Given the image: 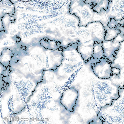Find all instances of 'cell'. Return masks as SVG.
Masks as SVG:
<instances>
[{
  "label": "cell",
  "mask_w": 124,
  "mask_h": 124,
  "mask_svg": "<svg viewBox=\"0 0 124 124\" xmlns=\"http://www.w3.org/2000/svg\"><path fill=\"white\" fill-rule=\"evenodd\" d=\"M124 40V35L121 33L113 39L104 40L102 42V47L104 52V56L112 63L115 58V52L120 45V42Z\"/></svg>",
  "instance_id": "obj_4"
},
{
  "label": "cell",
  "mask_w": 124,
  "mask_h": 124,
  "mask_svg": "<svg viewBox=\"0 0 124 124\" xmlns=\"http://www.w3.org/2000/svg\"><path fill=\"white\" fill-rule=\"evenodd\" d=\"M118 90L119 97L101 108L97 114L103 124H124V88Z\"/></svg>",
  "instance_id": "obj_3"
},
{
  "label": "cell",
  "mask_w": 124,
  "mask_h": 124,
  "mask_svg": "<svg viewBox=\"0 0 124 124\" xmlns=\"http://www.w3.org/2000/svg\"><path fill=\"white\" fill-rule=\"evenodd\" d=\"M70 0L69 12L78 18L79 26H85L89 23L100 22L105 28L108 26L111 17L108 16L107 10L102 9L98 13L93 10L90 4L85 3L84 0Z\"/></svg>",
  "instance_id": "obj_1"
},
{
  "label": "cell",
  "mask_w": 124,
  "mask_h": 124,
  "mask_svg": "<svg viewBox=\"0 0 124 124\" xmlns=\"http://www.w3.org/2000/svg\"><path fill=\"white\" fill-rule=\"evenodd\" d=\"M78 95V92L74 88H69L62 94L60 102L67 110L73 112Z\"/></svg>",
  "instance_id": "obj_6"
},
{
  "label": "cell",
  "mask_w": 124,
  "mask_h": 124,
  "mask_svg": "<svg viewBox=\"0 0 124 124\" xmlns=\"http://www.w3.org/2000/svg\"><path fill=\"white\" fill-rule=\"evenodd\" d=\"M111 63L104 56L99 62L93 63L91 66L94 74L101 79L109 78L112 75Z\"/></svg>",
  "instance_id": "obj_5"
},
{
  "label": "cell",
  "mask_w": 124,
  "mask_h": 124,
  "mask_svg": "<svg viewBox=\"0 0 124 124\" xmlns=\"http://www.w3.org/2000/svg\"><path fill=\"white\" fill-rule=\"evenodd\" d=\"M111 70L112 72V75L116 74L117 75L119 74L120 71L119 69L117 68L116 67H112Z\"/></svg>",
  "instance_id": "obj_13"
},
{
  "label": "cell",
  "mask_w": 124,
  "mask_h": 124,
  "mask_svg": "<svg viewBox=\"0 0 124 124\" xmlns=\"http://www.w3.org/2000/svg\"><path fill=\"white\" fill-rule=\"evenodd\" d=\"M85 3L90 4L93 10L100 13L103 9L105 10L108 9L109 4L111 0H84Z\"/></svg>",
  "instance_id": "obj_8"
},
{
  "label": "cell",
  "mask_w": 124,
  "mask_h": 124,
  "mask_svg": "<svg viewBox=\"0 0 124 124\" xmlns=\"http://www.w3.org/2000/svg\"><path fill=\"white\" fill-rule=\"evenodd\" d=\"M102 42H94L93 53L91 58L93 63L99 62L100 60L104 56V52L102 47Z\"/></svg>",
  "instance_id": "obj_9"
},
{
  "label": "cell",
  "mask_w": 124,
  "mask_h": 124,
  "mask_svg": "<svg viewBox=\"0 0 124 124\" xmlns=\"http://www.w3.org/2000/svg\"><path fill=\"white\" fill-rule=\"evenodd\" d=\"M40 42L42 46L49 50H55L62 47L59 41L51 40L47 38H44L41 39Z\"/></svg>",
  "instance_id": "obj_10"
},
{
  "label": "cell",
  "mask_w": 124,
  "mask_h": 124,
  "mask_svg": "<svg viewBox=\"0 0 124 124\" xmlns=\"http://www.w3.org/2000/svg\"><path fill=\"white\" fill-rule=\"evenodd\" d=\"M106 30L105 39V41H110L116 37L121 31L116 27L110 28L108 26L105 28Z\"/></svg>",
  "instance_id": "obj_11"
},
{
  "label": "cell",
  "mask_w": 124,
  "mask_h": 124,
  "mask_svg": "<svg viewBox=\"0 0 124 124\" xmlns=\"http://www.w3.org/2000/svg\"><path fill=\"white\" fill-rule=\"evenodd\" d=\"M118 86L109 78L101 79L96 76L94 82L93 96L94 103L100 110L107 105H111L113 100L119 97Z\"/></svg>",
  "instance_id": "obj_2"
},
{
  "label": "cell",
  "mask_w": 124,
  "mask_h": 124,
  "mask_svg": "<svg viewBox=\"0 0 124 124\" xmlns=\"http://www.w3.org/2000/svg\"><path fill=\"white\" fill-rule=\"evenodd\" d=\"M117 25V23L115 17L111 19L110 21L108 24V26L110 28H115Z\"/></svg>",
  "instance_id": "obj_12"
},
{
  "label": "cell",
  "mask_w": 124,
  "mask_h": 124,
  "mask_svg": "<svg viewBox=\"0 0 124 124\" xmlns=\"http://www.w3.org/2000/svg\"><path fill=\"white\" fill-rule=\"evenodd\" d=\"M120 45L115 52V58L111 64L112 67L120 69L124 68V40L120 42Z\"/></svg>",
  "instance_id": "obj_7"
}]
</instances>
